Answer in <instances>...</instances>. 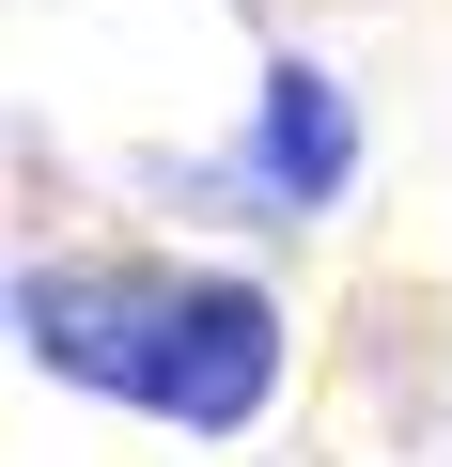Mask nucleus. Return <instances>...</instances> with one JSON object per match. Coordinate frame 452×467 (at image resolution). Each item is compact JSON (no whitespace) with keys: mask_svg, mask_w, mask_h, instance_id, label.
Segmentation results:
<instances>
[{"mask_svg":"<svg viewBox=\"0 0 452 467\" xmlns=\"http://www.w3.org/2000/svg\"><path fill=\"white\" fill-rule=\"evenodd\" d=\"M16 343H32V374L187 420V436H250L281 405V296L218 281V265H32Z\"/></svg>","mask_w":452,"mask_h":467,"instance_id":"f257e3e1","label":"nucleus"},{"mask_svg":"<svg viewBox=\"0 0 452 467\" xmlns=\"http://www.w3.org/2000/svg\"><path fill=\"white\" fill-rule=\"evenodd\" d=\"M250 171H266V202H281V218H312V202L359 171V125H343L328 63H266V125H250Z\"/></svg>","mask_w":452,"mask_h":467,"instance_id":"f03ea898","label":"nucleus"}]
</instances>
